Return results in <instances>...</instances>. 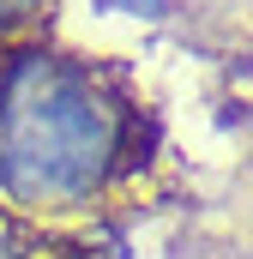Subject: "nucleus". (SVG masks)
I'll return each mask as SVG.
<instances>
[{"mask_svg":"<svg viewBox=\"0 0 253 259\" xmlns=\"http://www.w3.org/2000/svg\"><path fill=\"white\" fill-rule=\"evenodd\" d=\"M49 12H55V0H0V49L18 36H36L49 24Z\"/></svg>","mask_w":253,"mask_h":259,"instance_id":"obj_2","label":"nucleus"},{"mask_svg":"<svg viewBox=\"0 0 253 259\" xmlns=\"http://www.w3.org/2000/svg\"><path fill=\"white\" fill-rule=\"evenodd\" d=\"M157 115L115 55L66 49L49 30L0 49V217L55 229L139 187Z\"/></svg>","mask_w":253,"mask_h":259,"instance_id":"obj_1","label":"nucleus"},{"mask_svg":"<svg viewBox=\"0 0 253 259\" xmlns=\"http://www.w3.org/2000/svg\"><path fill=\"white\" fill-rule=\"evenodd\" d=\"M49 229H30V223H12L0 217V259H49Z\"/></svg>","mask_w":253,"mask_h":259,"instance_id":"obj_3","label":"nucleus"},{"mask_svg":"<svg viewBox=\"0 0 253 259\" xmlns=\"http://www.w3.org/2000/svg\"><path fill=\"white\" fill-rule=\"evenodd\" d=\"M97 18H133V24H157L175 12V0H85Z\"/></svg>","mask_w":253,"mask_h":259,"instance_id":"obj_4","label":"nucleus"}]
</instances>
